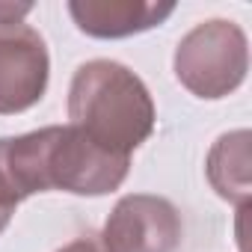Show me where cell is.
I'll return each instance as SVG.
<instances>
[{"instance_id":"6da1fadb","label":"cell","mask_w":252,"mask_h":252,"mask_svg":"<svg viewBox=\"0 0 252 252\" xmlns=\"http://www.w3.org/2000/svg\"><path fill=\"white\" fill-rule=\"evenodd\" d=\"M68 125L95 146L131 158L155 131V101L128 65L89 60L68 86Z\"/></svg>"},{"instance_id":"7a4b0ae2","label":"cell","mask_w":252,"mask_h":252,"mask_svg":"<svg viewBox=\"0 0 252 252\" xmlns=\"http://www.w3.org/2000/svg\"><path fill=\"white\" fill-rule=\"evenodd\" d=\"M172 65L178 83L196 98H225L246 80L249 71L246 33L225 18L202 21L178 42Z\"/></svg>"},{"instance_id":"3957f363","label":"cell","mask_w":252,"mask_h":252,"mask_svg":"<svg viewBox=\"0 0 252 252\" xmlns=\"http://www.w3.org/2000/svg\"><path fill=\"white\" fill-rule=\"evenodd\" d=\"M45 140V187L74 196H107L128 178L131 158L113 155L71 125H51Z\"/></svg>"},{"instance_id":"277c9868","label":"cell","mask_w":252,"mask_h":252,"mask_svg":"<svg viewBox=\"0 0 252 252\" xmlns=\"http://www.w3.org/2000/svg\"><path fill=\"white\" fill-rule=\"evenodd\" d=\"M184 237L178 208L163 196H122L101 228L104 252H175Z\"/></svg>"},{"instance_id":"5b68a950","label":"cell","mask_w":252,"mask_h":252,"mask_svg":"<svg viewBox=\"0 0 252 252\" xmlns=\"http://www.w3.org/2000/svg\"><path fill=\"white\" fill-rule=\"evenodd\" d=\"M51 77L48 45L30 24H0V116L42 101Z\"/></svg>"},{"instance_id":"8992f818","label":"cell","mask_w":252,"mask_h":252,"mask_svg":"<svg viewBox=\"0 0 252 252\" xmlns=\"http://www.w3.org/2000/svg\"><path fill=\"white\" fill-rule=\"evenodd\" d=\"M175 12V3L158 0H71L68 15L77 30L95 39H125L160 27Z\"/></svg>"},{"instance_id":"52a82bcc","label":"cell","mask_w":252,"mask_h":252,"mask_svg":"<svg viewBox=\"0 0 252 252\" xmlns=\"http://www.w3.org/2000/svg\"><path fill=\"white\" fill-rule=\"evenodd\" d=\"M208 181L225 202H249V131H231L214 143L208 155Z\"/></svg>"},{"instance_id":"ba28073f","label":"cell","mask_w":252,"mask_h":252,"mask_svg":"<svg viewBox=\"0 0 252 252\" xmlns=\"http://www.w3.org/2000/svg\"><path fill=\"white\" fill-rule=\"evenodd\" d=\"M33 3H0V24H21L24 15H30Z\"/></svg>"},{"instance_id":"9c48e42d","label":"cell","mask_w":252,"mask_h":252,"mask_svg":"<svg viewBox=\"0 0 252 252\" xmlns=\"http://www.w3.org/2000/svg\"><path fill=\"white\" fill-rule=\"evenodd\" d=\"M60 252H104L95 240H89V237H77V240H71L68 246H63Z\"/></svg>"},{"instance_id":"30bf717a","label":"cell","mask_w":252,"mask_h":252,"mask_svg":"<svg viewBox=\"0 0 252 252\" xmlns=\"http://www.w3.org/2000/svg\"><path fill=\"white\" fill-rule=\"evenodd\" d=\"M12 214H15V211H9V208H0V231H3V228L9 225V220H12Z\"/></svg>"}]
</instances>
